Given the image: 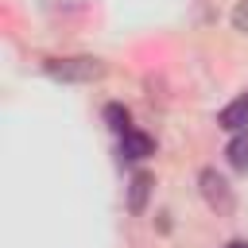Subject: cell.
Here are the masks:
<instances>
[{
    "label": "cell",
    "mask_w": 248,
    "mask_h": 248,
    "mask_svg": "<svg viewBox=\"0 0 248 248\" xmlns=\"http://www.w3.org/2000/svg\"><path fill=\"white\" fill-rule=\"evenodd\" d=\"M151 151H155V143H151V136H143V132H136V128L120 136V155H124V159H132V163H140V159H147Z\"/></svg>",
    "instance_id": "obj_4"
},
{
    "label": "cell",
    "mask_w": 248,
    "mask_h": 248,
    "mask_svg": "<svg viewBox=\"0 0 248 248\" xmlns=\"http://www.w3.org/2000/svg\"><path fill=\"white\" fill-rule=\"evenodd\" d=\"M217 124L225 132H248V93H240L236 101H229L221 112H217Z\"/></svg>",
    "instance_id": "obj_3"
},
{
    "label": "cell",
    "mask_w": 248,
    "mask_h": 248,
    "mask_svg": "<svg viewBox=\"0 0 248 248\" xmlns=\"http://www.w3.org/2000/svg\"><path fill=\"white\" fill-rule=\"evenodd\" d=\"M151 186H155V178H151L147 170H136V174H132V182H128V209H132V213H143V209H147Z\"/></svg>",
    "instance_id": "obj_5"
},
{
    "label": "cell",
    "mask_w": 248,
    "mask_h": 248,
    "mask_svg": "<svg viewBox=\"0 0 248 248\" xmlns=\"http://www.w3.org/2000/svg\"><path fill=\"white\" fill-rule=\"evenodd\" d=\"M43 70L58 81H74V85H85V81H101L105 78V62L93 58V54H78V58H46Z\"/></svg>",
    "instance_id": "obj_1"
},
{
    "label": "cell",
    "mask_w": 248,
    "mask_h": 248,
    "mask_svg": "<svg viewBox=\"0 0 248 248\" xmlns=\"http://www.w3.org/2000/svg\"><path fill=\"white\" fill-rule=\"evenodd\" d=\"M225 159H229L236 170H244V174H248V132H236V136L229 140V147H225Z\"/></svg>",
    "instance_id": "obj_6"
},
{
    "label": "cell",
    "mask_w": 248,
    "mask_h": 248,
    "mask_svg": "<svg viewBox=\"0 0 248 248\" xmlns=\"http://www.w3.org/2000/svg\"><path fill=\"white\" fill-rule=\"evenodd\" d=\"M105 120H108V128L112 132H132V116H128V108L124 105H105Z\"/></svg>",
    "instance_id": "obj_7"
},
{
    "label": "cell",
    "mask_w": 248,
    "mask_h": 248,
    "mask_svg": "<svg viewBox=\"0 0 248 248\" xmlns=\"http://www.w3.org/2000/svg\"><path fill=\"white\" fill-rule=\"evenodd\" d=\"M225 248H248V240H229Z\"/></svg>",
    "instance_id": "obj_9"
},
{
    "label": "cell",
    "mask_w": 248,
    "mask_h": 248,
    "mask_svg": "<svg viewBox=\"0 0 248 248\" xmlns=\"http://www.w3.org/2000/svg\"><path fill=\"white\" fill-rule=\"evenodd\" d=\"M198 190H202V198H205V205L217 213V217H229L232 209H236V198H232V186L225 182V174L221 170H213V167H205V170H198Z\"/></svg>",
    "instance_id": "obj_2"
},
{
    "label": "cell",
    "mask_w": 248,
    "mask_h": 248,
    "mask_svg": "<svg viewBox=\"0 0 248 248\" xmlns=\"http://www.w3.org/2000/svg\"><path fill=\"white\" fill-rule=\"evenodd\" d=\"M232 27L240 31V35H248V0H236V8H232Z\"/></svg>",
    "instance_id": "obj_8"
}]
</instances>
